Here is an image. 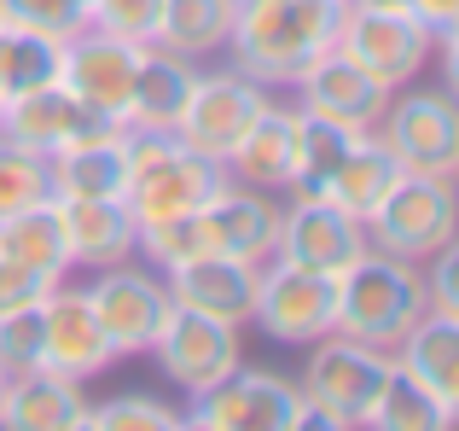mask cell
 Returning a JSON list of instances; mask_svg holds the SVG:
<instances>
[{
  "mask_svg": "<svg viewBox=\"0 0 459 431\" xmlns=\"http://www.w3.org/2000/svg\"><path fill=\"white\" fill-rule=\"evenodd\" d=\"M349 0H238L227 53L262 88H297L325 47H337Z\"/></svg>",
  "mask_w": 459,
  "mask_h": 431,
  "instance_id": "cell-1",
  "label": "cell"
},
{
  "mask_svg": "<svg viewBox=\"0 0 459 431\" xmlns=\"http://www.w3.org/2000/svg\"><path fill=\"white\" fill-rule=\"evenodd\" d=\"M419 315H430L425 262H407V257L367 245L337 274V332H349V339L395 350L419 327Z\"/></svg>",
  "mask_w": 459,
  "mask_h": 431,
  "instance_id": "cell-2",
  "label": "cell"
},
{
  "mask_svg": "<svg viewBox=\"0 0 459 431\" xmlns=\"http://www.w3.org/2000/svg\"><path fill=\"white\" fill-rule=\"evenodd\" d=\"M123 152H128L123 205H128V216H134V227L204 210L215 198V187L227 181V163L186 152L169 128H128L123 123Z\"/></svg>",
  "mask_w": 459,
  "mask_h": 431,
  "instance_id": "cell-3",
  "label": "cell"
},
{
  "mask_svg": "<svg viewBox=\"0 0 459 431\" xmlns=\"http://www.w3.org/2000/svg\"><path fill=\"white\" fill-rule=\"evenodd\" d=\"M360 227H367V245L372 251H390V257H407V262L437 257V251L454 245V233H459L454 175L402 170V175H395V187L378 198V210H372Z\"/></svg>",
  "mask_w": 459,
  "mask_h": 431,
  "instance_id": "cell-4",
  "label": "cell"
},
{
  "mask_svg": "<svg viewBox=\"0 0 459 431\" xmlns=\"http://www.w3.org/2000/svg\"><path fill=\"white\" fill-rule=\"evenodd\" d=\"M384 374H390V350L360 344L349 332H325V339L308 344V367L297 379V391L320 414L325 431H343V426H367V409L378 397Z\"/></svg>",
  "mask_w": 459,
  "mask_h": 431,
  "instance_id": "cell-5",
  "label": "cell"
},
{
  "mask_svg": "<svg viewBox=\"0 0 459 431\" xmlns=\"http://www.w3.org/2000/svg\"><path fill=\"white\" fill-rule=\"evenodd\" d=\"M337 53H349L372 82L384 88H407L437 53V35L413 18V12H378V6H343L337 23Z\"/></svg>",
  "mask_w": 459,
  "mask_h": 431,
  "instance_id": "cell-6",
  "label": "cell"
},
{
  "mask_svg": "<svg viewBox=\"0 0 459 431\" xmlns=\"http://www.w3.org/2000/svg\"><path fill=\"white\" fill-rule=\"evenodd\" d=\"M152 356L163 367L169 385H180L186 397H204L215 391L227 374H233L245 356H238V327L233 321H215V315H198V309L175 303L169 297V315L152 339Z\"/></svg>",
  "mask_w": 459,
  "mask_h": 431,
  "instance_id": "cell-7",
  "label": "cell"
},
{
  "mask_svg": "<svg viewBox=\"0 0 459 431\" xmlns=\"http://www.w3.org/2000/svg\"><path fill=\"white\" fill-rule=\"evenodd\" d=\"M372 135L390 146V158L402 170L419 175H454L459 170V105L448 88H413L390 105H384L378 128Z\"/></svg>",
  "mask_w": 459,
  "mask_h": 431,
  "instance_id": "cell-8",
  "label": "cell"
},
{
  "mask_svg": "<svg viewBox=\"0 0 459 431\" xmlns=\"http://www.w3.org/2000/svg\"><path fill=\"white\" fill-rule=\"evenodd\" d=\"M117 117L82 105L65 82H47V88H30V93H12L0 105V140L35 152V158H58V152L82 146V140H100V135H117Z\"/></svg>",
  "mask_w": 459,
  "mask_h": 431,
  "instance_id": "cell-9",
  "label": "cell"
},
{
  "mask_svg": "<svg viewBox=\"0 0 459 431\" xmlns=\"http://www.w3.org/2000/svg\"><path fill=\"white\" fill-rule=\"evenodd\" d=\"M250 321H256L273 344H314V339H325V332H337V280L268 257L262 274H256Z\"/></svg>",
  "mask_w": 459,
  "mask_h": 431,
  "instance_id": "cell-10",
  "label": "cell"
},
{
  "mask_svg": "<svg viewBox=\"0 0 459 431\" xmlns=\"http://www.w3.org/2000/svg\"><path fill=\"white\" fill-rule=\"evenodd\" d=\"M262 105H268V88L250 82L245 70H198L186 111L175 117V140L186 152H198V158L227 163V152H233L238 135L256 123Z\"/></svg>",
  "mask_w": 459,
  "mask_h": 431,
  "instance_id": "cell-11",
  "label": "cell"
},
{
  "mask_svg": "<svg viewBox=\"0 0 459 431\" xmlns=\"http://www.w3.org/2000/svg\"><path fill=\"white\" fill-rule=\"evenodd\" d=\"M297 409H303V391L285 374L238 362L215 391L192 397L186 426H204V431H291Z\"/></svg>",
  "mask_w": 459,
  "mask_h": 431,
  "instance_id": "cell-12",
  "label": "cell"
},
{
  "mask_svg": "<svg viewBox=\"0 0 459 431\" xmlns=\"http://www.w3.org/2000/svg\"><path fill=\"white\" fill-rule=\"evenodd\" d=\"M82 292H88V303H93V315H100V327H105L117 356L152 350L157 327L169 315V286L157 268H140L134 257H123L111 268H100V280L82 286Z\"/></svg>",
  "mask_w": 459,
  "mask_h": 431,
  "instance_id": "cell-13",
  "label": "cell"
},
{
  "mask_svg": "<svg viewBox=\"0 0 459 431\" xmlns=\"http://www.w3.org/2000/svg\"><path fill=\"white\" fill-rule=\"evenodd\" d=\"M360 251H367V227H360L355 216H343L332 198L297 193L291 205H280V245H273V257H280V262L337 280Z\"/></svg>",
  "mask_w": 459,
  "mask_h": 431,
  "instance_id": "cell-14",
  "label": "cell"
},
{
  "mask_svg": "<svg viewBox=\"0 0 459 431\" xmlns=\"http://www.w3.org/2000/svg\"><path fill=\"white\" fill-rule=\"evenodd\" d=\"M140 58H146V47L123 41V35H105V30H93V23H88V30H76L65 41L58 82H65L82 105H93V111H105V117H117V123H123Z\"/></svg>",
  "mask_w": 459,
  "mask_h": 431,
  "instance_id": "cell-15",
  "label": "cell"
},
{
  "mask_svg": "<svg viewBox=\"0 0 459 431\" xmlns=\"http://www.w3.org/2000/svg\"><path fill=\"white\" fill-rule=\"evenodd\" d=\"M111 362H117V350H111V339H105L100 315H93L88 292L58 280L41 303V367L88 385V379H100Z\"/></svg>",
  "mask_w": 459,
  "mask_h": 431,
  "instance_id": "cell-16",
  "label": "cell"
},
{
  "mask_svg": "<svg viewBox=\"0 0 459 431\" xmlns=\"http://www.w3.org/2000/svg\"><path fill=\"white\" fill-rule=\"evenodd\" d=\"M256 274H262V262L227 257V251H204V257L169 268L163 286H169V297H175V303L245 327V321H250V303H256Z\"/></svg>",
  "mask_w": 459,
  "mask_h": 431,
  "instance_id": "cell-17",
  "label": "cell"
},
{
  "mask_svg": "<svg viewBox=\"0 0 459 431\" xmlns=\"http://www.w3.org/2000/svg\"><path fill=\"white\" fill-rule=\"evenodd\" d=\"M297 93H303V111L337 117V123L360 128V135H367V128H378L384 105H390V88H384V82H372L367 70H360L349 53H337V47H325V53L303 70Z\"/></svg>",
  "mask_w": 459,
  "mask_h": 431,
  "instance_id": "cell-18",
  "label": "cell"
},
{
  "mask_svg": "<svg viewBox=\"0 0 459 431\" xmlns=\"http://www.w3.org/2000/svg\"><path fill=\"white\" fill-rule=\"evenodd\" d=\"M198 216H204V227H210V245L227 251V257L268 262L273 245H280V205H273L262 187H245V181H233V175L215 187V198Z\"/></svg>",
  "mask_w": 459,
  "mask_h": 431,
  "instance_id": "cell-19",
  "label": "cell"
},
{
  "mask_svg": "<svg viewBox=\"0 0 459 431\" xmlns=\"http://www.w3.org/2000/svg\"><path fill=\"white\" fill-rule=\"evenodd\" d=\"M227 175L245 187H262V193H285L297 181V105H273L268 93L256 123L227 152Z\"/></svg>",
  "mask_w": 459,
  "mask_h": 431,
  "instance_id": "cell-20",
  "label": "cell"
},
{
  "mask_svg": "<svg viewBox=\"0 0 459 431\" xmlns=\"http://www.w3.org/2000/svg\"><path fill=\"white\" fill-rule=\"evenodd\" d=\"M0 426H12V431H88L82 379H65L53 367H30V374L6 379Z\"/></svg>",
  "mask_w": 459,
  "mask_h": 431,
  "instance_id": "cell-21",
  "label": "cell"
},
{
  "mask_svg": "<svg viewBox=\"0 0 459 431\" xmlns=\"http://www.w3.org/2000/svg\"><path fill=\"white\" fill-rule=\"evenodd\" d=\"M65 216V239H70V262L82 268H111V262L134 257V216L123 198H58Z\"/></svg>",
  "mask_w": 459,
  "mask_h": 431,
  "instance_id": "cell-22",
  "label": "cell"
},
{
  "mask_svg": "<svg viewBox=\"0 0 459 431\" xmlns=\"http://www.w3.org/2000/svg\"><path fill=\"white\" fill-rule=\"evenodd\" d=\"M192 82H198V58H180V53H169V47H146L123 123L128 128H169V135H175V117L186 111Z\"/></svg>",
  "mask_w": 459,
  "mask_h": 431,
  "instance_id": "cell-23",
  "label": "cell"
},
{
  "mask_svg": "<svg viewBox=\"0 0 459 431\" xmlns=\"http://www.w3.org/2000/svg\"><path fill=\"white\" fill-rule=\"evenodd\" d=\"M47 170H53V198H123V187H128L123 128L47 158Z\"/></svg>",
  "mask_w": 459,
  "mask_h": 431,
  "instance_id": "cell-24",
  "label": "cell"
},
{
  "mask_svg": "<svg viewBox=\"0 0 459 431\" xmlns=\"http://www.w3.org/2000/svg\"><path fill=\"white\" fill-rule=\"evenodd\" d=\"M395 175H402V163L390 158V146H384L378 135H360L355 146H349V158L332 170V181L320 187V198H332L343 216H355V222H367L372 210H378V198L395 187Z\"/></svg>",
  "mask_w": 459,
  "mask_h": 431,
  "instance_id": "cell-25",
  "label": "cell"
},
{
  "mask_svg": "<svg viewBox=\"0 0 459 431\" xmlns=\"http://www.w3.org/2000/svg\"><path fill=\"white\" fill-rule=\"evenodd\" d=\"M0 257L30 262V268L65 280L76 262H70V239H65V216H58V198H41L30 210L0 216Z\"/></svg>",
  "mask_w": 459,
  "mask_h": 431,
  "instance_id": "cell-26",
  "label": "cell"
},
{
  "mask_svg": "<svg viewBox=\"0 0 459 431\" xmlns=\"http://www.w3.org/2000/svg\"><path fill=\"white\" fill-rule=\"evenodd\" d=\"M390 356L413 379H425V385L459 414V321H448V315H419V327L407 332Z\"/></svg>",
  "mask_w": 459,
  "mask_h": 431,
  "instance_id": "cell-27",
  "label": "cell"
},
{
  "mask_svg": "<svg viewBox=\"0 0 459 431\" xmlns=\"http://www.w3.org/2000/svg\"><path fill=\"white\" fill-rule=\"evenodd\" d=\"M454 420L459 414L448 402L390 356V374H384L378 397H372V409H367V426H378V431H448Z\"/></svg>",
  "mask_w": 459,
  "mask_h": 431,
  "instance_id": "cell-28",
  "label": "cell"
},
{
  "mask_svg": "<svg viewBox=\"0 0 459 431\" xmlns=\"http://www.w3.org/2000/svg\"><path fill=\"white\" fill-rule=\"evenodd\" d=\"M238 18V0H163V18H157V47L180 58H210L227 47Z\"/></svg>",
  "mask_w": 459,
  "mask_h": 431,
  "instance_id": "cell-29",
  "label": "cell"
},
{
  "mask_svg": "<svg viewBox=\"0 0 459 431\" xmlns=\"http://www.w3.org/2000/svg\"><path fill=\"white\" fill-rule=\"evenodd\" d=\"M355 140H360V128L297 105V181H291V193H320V187L332 181V170L349 158Z\"/></svg>",
  "mask_w": 459,
  "mask_h": 431,
  "instance_id": "cell-30",
  "label": "cell"
},
{
  "mask_svg": "<svg viewBox=\"0 0 459 431\" xmlns=\"http://www.w3.org/2000/svg\"><path fill=\"white\" fill-rule=\"evenodd\" d=\"M58 65H65V41H47V35H35V30L0 23V100L58 82Z\"/></svg>",
  "mask_w": 459,
  "mask_h": 431,
  "instance_id": "cell-31",
  "label": "cell"
},
{
  "mask_svg": "<svg viewBox=\"0 0 459 431\" xmlns=\"http://www.w3.org/2000/svg\"><path fill=\"white\" fill-rule=\"evenodd\" d=\"M134 251L152 262L157 274H169V268H180V262L204 257V251H215V245H210V227H204V216L186 210V216H169V222H146V227L134 233Z\"/></svg>",
  "mask_w": 459,
  "mask_h": 431,
  "instance_id": "cell-32",
  "label": "cell"
},
{
  "mask_svg": "<svg viewBox=\"0 0 459 431\" xmlns=\"http://www.w3.org/2000/svg\"><path fill=\"white\" fill-rule=\"evenodd\" d=\"M175 426H186V414L157 397H140V391L88 402V431H175Z\"/></svg>",
  "mask_w": 459,
  "mask_h": 431,
  "instance_id": "cell-33",
  "label": "cell"
},
{
  "mask_svg": "<svg viewBox=\"0 0 459 431\" xmlns=\"http://www.w3.org/2000/svg\"><path fill=\"white\" fill-rule=\"evenodd\" d=\"M41 198H53V170H47V158L0 140V216L30 210V205H41Z\"/></svg>",
  "mask_w": 459,
  "mask_h": 431,
  "instance_id": "cell-34",
  "label": "cell"
},
{
  "mask_svg": "<svg viewBox=\"0 0 459 431\" xmlns=\"http://www.w3.org/2000/svg\"><path fill=\"white\" fill-rule=\"evenodd\" d=\"M0 18L12 30L47 35V41H70L76 30H88V6L82 0H0Z\"/></svg>",
  "mask_w": 459,
  "mask_h": 431,
  "instance_id": "cell-35",
  "label": "cell"
},
{
  "mask_svg": "<svg viewBox=\"0 0 459 431\" xmlns=\"http://www.w3.org/2000/svg\"><path fill=\"white\" fill-rule=\"evenodd\" d=\"M41 367V303H23L0 315V374L18 379Z\"/></svg>",
  "mask_w": 459,
  "mask_h": 431,
  "instance_id": "cell-36",
  "label": "cell"
},
{
  "mask_svg": "<svg viewBox=\"0 0 459 431\" xmlns=\"http://www.w3.org/2000/svg\"><path fill=\"white\" fill-rule=\"evenodd\" d=\"M157 18H163V0H93L88 23L105 35H123L134 47H157Z\"/></svg>",
  "mask_w": 459,
  "mask_h": 431,
  "instance_id": "cell-37",
  "label": "cell"
},
{
  "mask_svg": "<svg viewBox=\"0 0 459 431\" xmlns=\"http://www.w3.org/2000/svg\"><path fill=\"white\" fill-rule=\"evenodd\" d=\"M53 274H41V268H30V262H12V257H0V315L6 309H23V303H47V292H53Z\"/></svg>",
  "mask_w": 459,
  "mask_h": 431,
  "instance_id": "cell-38",
  "label": "cell"
},
{
  "mask_svg": "<svg viewBox=\"0 0 459 431\" xmlns=\"http://www.w3.org/2000/svg\"><path fill=\"white\" fill-rule=\"evenodd\" d=\"M430 274H425V297H430V315H448L459 321V251L442 245L437 257H425Z\"/></svg>",
  "mask_w": 459,
  "mask_h": 431,
  "instance_id": "cell-39",
  "label": "cell"
},
{
  "mask_svg": "<svg viewBox=\"0 0 459 431\" xmlns=\"http://www.w3.org/2000/svg\"><path fill=\"white\" fill-rule=\"evenodd\" d=\"M407 12H413V18L425 23V30L437 35V41L459 30V0H407Z\"/></svg>",
  "mask_w": 459,
  "mask_h": 431,
  "instance_id": "cell-40",
  "label": "cell"
},
{
  "mask_svg": "<svg viewBox=\"0 0 459 431\" xmlns=\"http://www.w3.org/2000/svg\"><path fill=\"white\" fill-rule=\"evenodd\" d=\"M349 6H378V12H407V0H349Z\"/></svg>",
  "mask_w": 459,
  "mask_h": 431,
  "instance_id": "cell-41",
  "label": "cell"
},
{
  "mask_svg": "<svg viewBox=\"0 0 459 431\" xmlns=\"http://www.w3.org/2000/svg\"><path fill=\"white\" fill-rule=\"evenodd\" d=\"M0 397H6V374H0Z\"/></svg>",
  "mask_w": 459,
  "mask_h": 431,
  "instance_id": "cell-42",
  "label": "cell"
},
{
  "mask_svg": "<svg viewBox=\"0 0 459 431\" xmlns=\"http://www.w3.org/2000/svg\"><path fill=\"white\" fill-rule=\"evenodd\" d=\"M82 6H93V0H82Z\"/></svg>",
  "mask_w": 459,
  "mask_h": 431,
  "instance_id": "cell-43",
  "label": "cell"
},
{
  "mask_svg": "<svg viewBox=\"0 0 459 431\" xmlns=\"http://www.w3.org/2000/svg\"><path fill=\"white\" fill-rule=\"evenodd\" d=\"M0 105H6V100H0Z\"/></svg>",
  "mask_w": 459,
  "mask_h": 431,
  "instance_id": "cell-44",
  "label": "cell"
},
{
  "mask_svg": "<svg viewBox=\"0 0 459 431\" xmlns=\"http://www.w3.org/2000/svg\"><path fill=\"white\" fill-rule=\"evenodd\" d=\"M0 23H6V18H0Z\"/></svg>",
  "mask_w": 459,
  "mask_h": 431,
  "instance_id": "cell-45",
  "label": "cell"
}]
</instances>
